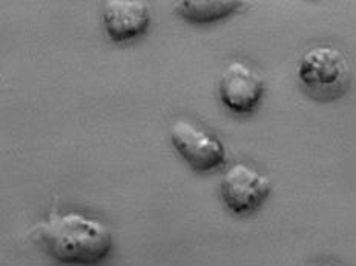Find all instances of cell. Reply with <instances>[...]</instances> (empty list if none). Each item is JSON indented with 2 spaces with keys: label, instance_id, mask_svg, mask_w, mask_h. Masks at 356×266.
<instances>
[{
  "label": "cell",
  "instance_id": "cell-6",
  "mask_svg": "<svg viewBox=\"0 0 356 266\" xmlns=\"http://www.w3.org/2000/svg\"><path fill=\"white\" fill-rule=\"evenodd\" d=\"M103 25L113 42H131L151 25V8L143 0H108L103 5Z\"/></svg>",
  "mask_w": 356,
  "mask_h": 266
},
{
  "label": "cell",
  "instance_id": "cell-3",
  "mask_svg": "<svg viewBox=\"0 0 356 266\" xmlns=\"http://www.w3.org/2000/svg\"><path fill=\"white\" fill-rule=\"evenodd\" d=\"M175 151L198 173H212L226 164V150L221 140L194 122L178 119L170 127Z\"/></svg>",
  "mask_w": 356,
  "mask_h": 266
},
{
  "label": "cell",
  "instance_id": "cell-2",
  "mask_svg": "<svg viewBox=\"0 0 356 266\" xmlns=\"http://www.w3.org/2000/svg\"><path fill=\"white\" fill-rule=\"evenodd\" d=\"M350 63L343 51L332 45H318L304 53L298 65V79L312 99L332 102L350 86Z\"/></svg>",
  "mask_w": 356,
  "mask_h": 266
},
{
  "label": "cell",
  "instance_id": "cell-8",
  "mask_svg": "<svg viewBox=\"0 0 356 266\" xmlns=\"http://www.w3.org/2000/svg\"><path fill=\"white\" fill-rule=\"evenodd\" d=\"M318 266H337V265H332V263H323V265H318Z\"/></svg>",
  "mask_w": 356,
  "mask_h": 266
},
{
  "label": "cell",
  "instance_id": "cell-4",
  "mask_svg": "<svg viewBox=\"0 0 356 266\" xmlns=\"http://www.w3.org/2000/svg\"><path fill=\"white\" fill-rule=\"evenodd\" d=\"M273 183L269 177L246 164H235L222 174L220 193L226 208L238 216L255 212L270 196Z\"/></svg>",
  "mask_w": 356,
  "mask_h": 266
},
{
  "label": "cell",
  "instance_id": "cell-7",
  "mask_svg": "<svg viewBox=\"0 0 356 266\" xmlns=\"http://www.w3.org/2000/svg\"><path fill=\"white\" fill-rule=\"evenodd\" d=\"M241 6L238 0H184L177 5V13L191 24H212L232 16Z\"/></svg>",
  "mask_w": 356,
  "mask_h": 266
},
{
  "label": "cell",
  "instance_id": "cell-5",
  "mask_svg": "<svg viewBox=\"0 0 356 266\" xmlns=\"http://www.w3.org/2000/svg\"><path fill=\"white\" fill-rule=\"evenodd\" d=\"M266 93V84L257 70L248 63L231 62L221 74L218 95L222 105L235 114H249Z\"/></svg>",
  "mask_w": 356,
  "mask_h": 266
},
{
  "label": "cell",
  "instance_id": "cell-1",
  "mask_svg": "<svg viewBox=\"0 0 356 266\" xmlns=\"http://www.w3.org/2000/svg\"><path fill=\"white\" fill-rule=\"evenodd\" d=\"M33 237L63 265H97L114 247L108 225L80 212L51 214L34 226Z\"/></svg>",
  "mask_w": 356,
  "mask_h": 266
}]
</instances>
